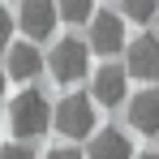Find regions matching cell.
Instances as JSON below:
<instances>
[{"mask_svg":"<svg viewBox=\"0 0 159 159\" xmlns=\"http://www.w3.org/2000/svg\"><path fill=\"white\" fill-rule=\"evenodd\" d=\"M9 125L17 138H43V133L56 125V107L43 99V90H22L13 103H9Z\"/></svg>","mask_w":159,"mask_h":159,"instance_id":"6da1fadb","label":"cell"},{"mask_svg":"<svg viewBox=\"0 0 159 159\" xmlns=\"http://www.w3.org/2000/svg\"><path fill=\"white\" fill-rule=\"evenodd\" d=\"M95 95H65L56 103V129L65 138H90L95 133Z\"/></svg>","mask_w":159,"mask_h":159,"instance_id":"7a4b0ae2","label":"cell"},{"mask_svg":"<svg viewBox=\"0 0 159 159\" xmlns=\"http://www.w3.org/2000/svg\"><path fill=\"white\" fill-rule=\"evenodd\" d=\"M48 69H52L56 82H65V86H73V82L86 78V69H90V52H86V43L82 39H60L48 56Z\"/></svg>","mask_w":159,"mask_h":159,"instance_id":"3957f363","label":"cell"},{"mask_svg":"<svg viewBox=\"0 0 159 159\" xmlns=\"http://www.w3.org/2000/svg\"><path fill=\"white\" fill-rule=\"evenodd\" d=\"M56 17H60V0H26L22 4V13H17V26L26 39H48L56 30Z\"/></svg>","mask_w":159,"mask_h":159,"instance_id":"277c9868","label":"cell"},{"mask_svg":"<svg viewBox=\"0 0 159 159\" xmlns=\"http://www.w3.org/2000/svg\"><path fill=\"white\" fill-rule=\"evenodd\" d=\"M90 48L99 56H112V52H120V48H129L125 22H120L116 13H95V17H90Z\"/></svg>","mask_w":159,"mask_h":159,"instance_id":"5b68a950","label":"cell"},{"mask_svg":"<svg viewBox=\"0 0 159 159\" xmlns=\"http://www.w3.org/2000/svg\"><path fill=\"white\" fill-rule=\"evenodd\" d=\"M129 78H142V82H151L159 78V39L155 34H138L129 43Z\"/></svg>","mask_w":159,"mask_h":159,"instance_id":"8992f818","label":"cell"},{"mask_svg":"<svg viewBox=\"0 0 159 159\" xmlns=\"http://www.w3.org/2000/svg\"><path fill=\"white\" fill-rule=\"evenodd\" d=\"M125 78H129V69H120V65H103V69L95 73V82H90V95H95L103 107L125 103Z\"/></svg>","mask_w":159,"mask_h":159,"instance_id":"52a82bcc","label":"cell"},{"mask_svg":"<svg viewBox=\"0 0 159 159\" xmlns=\"http://www.w3.org/2000/svg\"><path fill=\"white\" fill-rule=\"evenodd\" d=\"M129 125L138 133H146V138L159 133V90L155 86H151V90H138L129 99Z\"/></svg>","mask_w":159,"mask_h":159,"instance_id":"ba28073f","label":"cell"},{"mask_svg":"<svg viewBox=\"0 0 159 159\" xmlns=\"http://www.w3.org/2000/svg\"><path fill=\"white\" fill-rule=\"evenodd\" d=\"M4 69H9V78H13V82H30V78H39V69H43V56L34 52V43H9Z\"/></svg>","mask_w":159,"mask_h":159,"instance_id":"9c48e42d","label":"cell"},{"mask_svg":"<svg viewBox=\"0 0 159 159\" xmlns=\"http://www.w3.org/2000/svg\"><path fill=\"white\" fill-rule=\"evenodd\" d=\"M86 159H133L129 151V138L120 129H103V133H95L90 138V155Z\"/></svg>","mask_w":159,"mask_h":159,"instance_id":"30bf717a","label":"cell"},{"mask_svg":"<svg viewBox=\"0 0 159 159\" xmlns=\"http://www.w3.org/2000/svg\"><path fill=\"white\" fill-rule=\"evenodd\" d=\"M60 17H65L69 26L90 22V17H95V0H60Z\"/></svg>","mask_w":159,"mask_h":159,"instance_id":"8fae6325","label":"cell"},{"mask_svg":"<svg viewBox=\"0 0 159 159\" xmlns=\"http://www.w3.org/2000/svg\"><path fill=\"white\" fill-rule=\"evenodd\" d=\"M120 9H125V17H133V22H151L159 13V0H120Z\"/></svg>","mask_w":159,"mask_h":159,"instance_id":"7c38bea8","label":"cell"},{"mask_svg":"<svg viewBox=\"0 0 159 159\" xmlns=\"http://www.w3.org/2000/svg\"><path fill=\"white\" fill-rule=\"evenodd\" d=\"M0 159H34V151H26V146H4Z\"/></svg>","mask_w":159,"mask_h":159,"instance_id":"4fadbf2b","label":"cell"},{"mask_svg":"<svg viewBox=\"0 0 159 159\" xmlns=\"http://www.w3.org/2000/svg\"><path fill=\"white\" fill-rule=\"evenodd\" d=\"M48 159H82V155H78V151H73V146H60V151H52V155H48Z\"/></svg>","mask_w":159,"mask_h":159,"instance_id":"5bb4252c","label":"cell"},{"mask_svg":"<svg viewBox=\"0 0 159 159\" xmlns=\"http://www.w3.org/2000/svg\"><path fill=\"white\" fill-rule=\"evenodd\" d=\"M142 159H159V151H146V155H142Z\"/></svg>","mask_w":159,"mask_h":159,"instance_id":"9a60e30c","label":"cell"}]
</instances>
